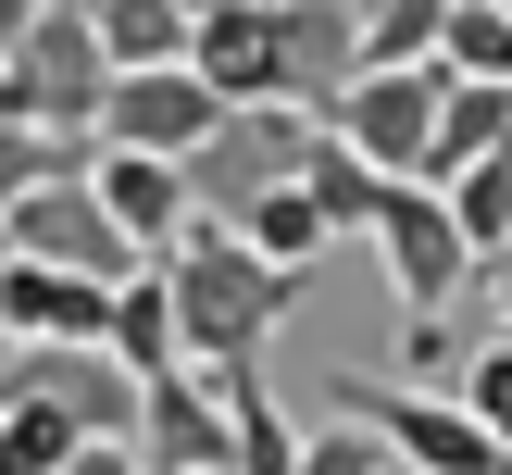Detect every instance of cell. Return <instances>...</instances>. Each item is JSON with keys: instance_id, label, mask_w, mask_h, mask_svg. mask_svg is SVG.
Here are the masks:
<instances>
[{"instance_id": "cell-9", "label": "cell", "mask_w": 512, "mask_h": 475, "mask_svg": "<svg viewBox=\"0 0 512 475\" xmlns=\"http://www.w3.org/2000/svg\"><path fill=\"white\" fill-rule=\"evenodd\" d=\"M275 13V75H288L300 113H325V100L350 88V63H363V0H263Z\"/></svg>"}, {"instance_id": "cell-21", "label": "cell", "mask_w": 512, "mask_h": 475, "mask_svg": "<svg viewBox=\"0 0 512 475\" xmlns=\"http://www.w3.org/2000/svg\"><path fill=\"white\" fill-rule=\"evenodd\" d=\"M450 0H363V63H438Z\"/></svg>"}, {"instance_id": "cell-1", "label": "cell", "mask_w": 512, "mask_h": 475, "mask_svg": "<svg viewBox=\"0 0 512 475\" xmlns=\"http://www.w3.org/2000/svg\"><path fill=\"white\" fill-rule=\"evenodd\" d=\"M150 263H163V288H175V350H188V363H263V338L300 313V288H313V263L250 250L225 213H188Z\"/></svg>"}, {"instance_id": "cell-3", "label": "cell", "mask_w": 512, "mask_h": 475, "mask_svg": "<svg viewBox=\"0 0 512 475\" xmlns=\"http://www.w3.org/2000/svg\"><path fill=\"white\" fill-rule=\"evenodd\" d=\"M325 400H338V413H363L375 438H388V463H413V475H512V450L463 413V400H438V388H375V375H338Z\"/></svg>"}, {"instance_id": "cell-22", "label": "cell", "mask_w": 512, "mask_h": 475, "mask_svg": "<svg viewBox=\"0 0 512 475\" xmlns=\"http://www.w3.org/2000/svg\"><path fill=\"white\" fill-rule=\"evenodd\" d=\"M288 475H388V438H375L363 413H338V425H313V438H300Z\"/></svg>"}, {"instance_id": "cell-8", "label": "cell", "mask_w": 512, "mask_h": 475, "mask_svg": "<svg viewBox=\"0 0 512 475\" xmlns=\"http://www.w3.org/2000/svg\"><path fill=\"white\" fill-rule=\"evenodd\" d=\"M225 100H213V75L175 50V63H113V88H100V125L88 138H125V150H175L188 163V138L213 125Z\"/></svg>"}, {"instance_id": "cell-23", "label": "cell", "mask_w": 512, "mask_h": 475, "mask_svg": "<svg viewBox=\"0 0 512 475\" xmlns=\"http://www.w3.org/2000/svg\"><path fill=\"white\" fill-rule=\"evenodd\" d=\"M463 413H475V425H488V438L512 450V325H500L488 350H463Z\"/></svg>"}, {"instance_id": "cell-24", "label": "cell", "mask_w": 512, "mask_h": 475, "mask_svg": "<svg viewBox=\"0 0 512 475\" xmlns=\"http://www.w3.org/2000/svg\"><path fill=\"white\" fill-rule=\"evenodd\" d=\"M63 475H150V450H138V438H75Z\"/></svg>"}, {"instance_id": "cell-6", "label": "cell", "mask_w": 512, "mask_h": 475, "mask_svg": "<svg viewBox=\"0 0 512 475\" xmlns=\"http://www.w3.org/2000/svg\"><path fill=\"white\" fill-rule=\"evenodd\" d=\"M13 75H25V113H38V125L88 138V125H100V88H113V63H100V25H88V0H38V13L13 25Z\"/></svg>"}, {"instance_id": "cell-25", "label": "cell", "mask_w": 512, "mask_h": 475, "mask_svg": "<svg viewBox=\"0 0 512 475\" xmlns=\"http://www.w3.org/2000/svg\"><path fill=\"white\" fill-rule=\"evenodd\" d=\"M475 288H488V313L512 325V238H500V250H475Z\"/></svg>"}, {"instance_id": "cell-27", "label": "cell", "mask_w": 512, "mask_h": 475, "mask_svg": "<svg viewBox=\"0 0 512 475\" xmlns=\"http://www.w3.org/2000/svg\"><path fill=\"white\" fill-rule=\"evenodd\" d=\"M188 13H213V0H188Z\"/></svg>"}, {"instance_id": "cell-28", "label": "cell", "mask_w": 512, "mask_h": 475, "mask_svg": "<svg viewBox=\"0 0 512 475\" xmlns=\"http://www.w3.org/2000/svg\"><path fill=\"white\" fill-rule=\"evenodd\" d=\"M388 475H413V463H388Z\"/></svg>"}, {"instance_id": "cell-15", "label": "cell", "mask_w": 512, "mask_h": 475, "mask_svg": "<svg viewBox=\"0 0 512 475\" xmlns=\"http://www.w3.org/2000/svg\"><path fill=\"white\" fill-rule=\"evenodd\" d=\"M300 188H313V213H325V225L350 238V225H375V200H388V175H375L363 150H350L338 125L313 113V138H300Z\"/></svg>"}, {"instance_id": "cell-13", "label": "cell", "mask_w": 512, "mask_h": 475, "mask_svg": "<svg viewBox=\"0 0 512 475\" xmlns=\"http://www.w3.org/2000/svg\"><path fill=\"white\" fill-rule=\"evenodd\" d=\"M100 350H113L125 375H163V363H188L175 350V288H163V263H138V275H113V300H100Z\"/></svg>"}, {"instance_id": "cell-29", "label": "cell", "mask_w": 512, "mask_h": 475, "mask_svg": "<svg viewBox=\"0 0 512 475\" xmlns=\"http://www.w3.org/2000/svg\"><path fill=\"white\" fill-rule=\"evenodd\" d=\"M500 13H512V0H500Z\"/></svg>"}, {"instance_id": "cell-4", "label": "cell", "mask_w": 512, "mask_h": 475, "mask_svg": "<svg viewBox=\"0 0 512 475\" xmlns=\"http://www.w3.org/2000/svg\"><path fill=\"white\" fill-rule=\"evenodd\" d=\"M363 238H375V263H388V300H400V313H450L463 275H475V250H463V225H450L438 175H388V200H375Z\"/></svg>"}, {"instance_id": "cell-19", "label": "cell", "mask_w": 512, "mask_h": 475, "mask_svg": "<svg viewBox=\"0 0 512 475\" xmlns=\"http://www.w3.org/2000/svg\"><path fill=\"white\" fill-rule=\"evenodd\" d=\"M100 63H175L188 50V0H88Z\"/></svg>"}, {"instance_id": "cell-5", "label": "cell", "mask_w": 512, "mask_h": 475, "mask_svg": "<svg viewBox=\"0 0 512 475\" xmlns=\"http://www.w3.org/2000/svg\"><path fill=\"white\" fill-rule=\"evenodd\" d=\"M300 138H313V113H300V100H225V113L188 138V200H200V213L263 200L275 175H300Z\"/></svg>"}, {"instance_id": "cell-14", "label": "cell", "mask_w": 512, "mask_h": 475, "mask_svg": "<svg viewBox=\"0 0 512 475\" xmlns=\"http://www.w3.org/2000/svg\"><path fill=\"white\" fill-rule=\"evenodd\" d=\"M500 138H512V88H500V75H450V63H438V125H425V175L475 163V150H500Z\"/></svg>"}, {"instance_id": "cell-10", "label": "cell", "mask_w": 512, "mask_h": 475, "mask_svg": "<svg viewBox=\"0 0 512 475\" xmlns=\"http://www.w3.org/2000/svg\"><path fill=\"white\" fill-rule=\"evenodd\" d=\"M88 188H100V213H113L138 250H163L175 225L200 213V200H188V163H175V150H125V138H88Z\"/></svg>"}, {"instance_id": "cell-12", "label": "cell", "mask_w": 512, "mask_h": 475, "mask_svg": "<svg viewBox=\"0 0 512 475\" xmlns=\"http://www.w3.org/2000/svg\"><path fill=\"white\" fill-rule=\"evenodd\" d=\"M100 275H63V263H25L0 250V338H100Z\"/></svg>"}, {"instance_id": "cell-18", "label": "cell", "mask_w": 512, "mask_h": 475, "mask_svg": "<svg viewBox=\"0 0 512 475\" xmlns=\"http://www.w3.org/2000/svg\"><path fill=\"white\" fill-rule=\"evenodd\" d=\"M438 200H450V225H463V250H500V238H512V138L475 150V163H450Z\"/></svg>"}, {"instance_id": "cell-17", "label": "cell", "mask_w": 512, "mask_h": 475, "mask_svg": "<svg viewBox=\"0 0 512 475\" xmlns=\"http://www.w3.org/2000/svg\"><path fill=\"white\" fill-rule=\"evenodd\" d=\"M75 438H88V425H75L50 388H0V475H63Z\"/></svg>"}, {"instance_id": "cell-2", "label": "cell", "mask_w": 512, "mask_h": 475, "mask_svg": "<svg viewBox=\"0 0 512 475\" xmlns=\"http://www.w3.org/2000/svg\"><path fill=\"white\" fill-rule=\"evenodd\" d=\"M0 250H25V263H63V275H138L150 250L125 238L113 213H100V188H88V163H63V175H38V188H13L0 200Z\"/></svg>"}, {"instance_id": "cell-16", "label": "cell", "mask_w": 512, "mask_h": 475, "mask_svg": "<svg viewBox=\"0 0 512 475\" xmlns=\"http://www.w3.org/2000/svg\"><path fill=\"white\" fill-rule=\"evenodd\" d=\"M225 225H238L250 250H275V263H325V238H338V225L313 213V188H300V175H275V188H263V200H238Z\"/></svg>"}, {"instance_id": "cell-20", "label": "cell", "mask_w": 512, "mask_h": 475, "mask_svg": "<svg viewBox=\"0 0 512 475\" xmlns=\"http://www.w3.org/2000/svg\"><path fill=\"white\" fill-rule=\"evenodd\" d=\"M438 63H450V75H500V88H512V13H500V0H450Z\"/></svg>"}, {"instance_id": "cell-26", "label": "cell", "mask_w": 512, "mask_h": 475, "mask_svg": "<svg viewBox=\"0 0 512 475\" xmlns=\"http://www.w3.org/2000/svg\"><path fill=\"white\" fill-rule=\"evenodd\" d=\"M25 13H38V0H0V50H13V25H25Z\"/></svg>"}, {"instance_id": "cell-7", "label": "cell", "mask_w": 512, "mask_h": 475, "mask_svg": "<svg viewBox=\"0 0 512 475\" xmlns=\"http://www.w3.org/2000/svg\"><path fill=\"white\" fill-rule=\"evenodd\" d=\"M350 150L375 175H425V125H438V63H350V88L325 100Z\"/></svg>"}, {"instance_id": "cell-11", "label": "cell", "mask_w": 512, "mask_h": 475, "mask_svg": "<svg viewBox=\"0 0 512 475\" xmlns=\"http://www.w3.org/2000/svg\"><path fill=\"white\" fill-rule=\"evenodd\" d=\"M188 63L213 75V100H288V75H275V13H263V0H213V13H188Z\"/></svg>"}]
</instances>
